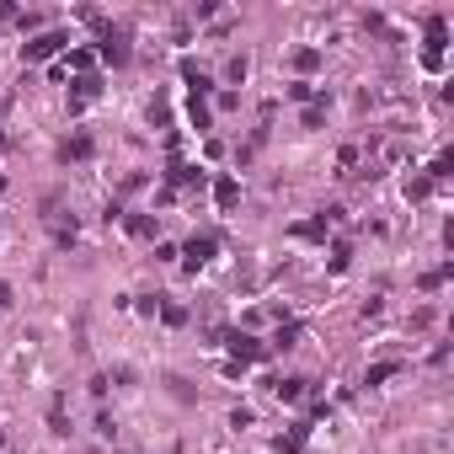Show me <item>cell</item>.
<instances>
[{"instance_id": "obj_9", "label": "cell", "mask_w": 454, "mask_h": 454, "mask_svg": "<svg viewBox=\"0 0 454 454\" xmlns=\"http://www.w3.org/2000/svg\"><path fill=\"white\" fill-rule=\"evenodd\" d=\"M299 385H305V379H278V385H273V391L284 395V401H299Z\"/></svg>"}, {"instance_id": "obj_1", "label": "cell", "mask_w": 454, "mask_h": 454, "mask_svg": "<svg viewBox=\"0 0 454 454\" xmlns=\"http://www.w3.org/2000/svg\"><path fill=\"white\" fill-rule=\"evenodd\" d=\"M214 246H219V241H214V235H193V241H187V268L198 273L208 262V257H214Z\"/></svg>"}, {"instance_id": "obj_8", "label": "cell", "mask_w": 454, "mask_h": 454, "mask_svg": "<svg viewBox=\"0 0 454 454\" xmlns=\"http://www.w3.org/2000/svg\"><path fill=\"white\" fill-rule=\"evenodd\" d=\"M395 369H401V364H374V369L364 374V385H385V379H391Z\"/></svg>"}, {"instance_id": "obj_4", "label": "cell", "mask_w": 454, "mask_h": 454, "mask_svg": "<svg viewBox=\"0 0 454 454\" xmlns=\"http://www.w3.org/2000/svg\"><path fill=\"white\" fill-rule=\"evenodd\" d=\"M102 54L112 64H128V38H124V32H107V38H102Z\"/></svg>"}, {"instance_id": "obj_6", "label": "cell", "mask_w": 454, "mask_h": 454, "mask_svg": "<svg viewBox=\"0 0 454 454\" xmlns=\"http://www.w3.org/2000/svg\"><path fill=\"white\" fill-rule=\"evenodd\" d=\"M182 81L193 86L198 97H204V91H208V75H204V70H198V64H182Z\"/></svg>"}, {"instance_id": "obj_3", "label": "cell", "mask_w": 454, "mask_h": 454, "mask_svg": "<svg viewBox=\"0 0 454 454\" xmlns=\"http://www.w3.org/2000/svg\"><path fill=\"white\" fill-rule=\"evenodd\" d=\"M59 155L64 161H86V155H91V134H70V139L59 145Z\"/></svg>"}, {"instance_id": "obj_10", "label": "cell", "mask_w": 454, "mask_h": 454, "mask_svg": "<svg viewBox=\"0 0 454 454\" xmlns=\"http://www.w3.org/2000/svg\"><path fill=\"white\" fill-rule=\"evenodd\" d=\"M294 64H299V70H315V64H321V54H315V48H299V54H294Z\"/></svg>"}, {"instance_id": "obj_5", "label": "cell", "mask_w": 454, "mask_h": 454, "mask_svg": "<svg viewBox=\"0 0 454 454\" xmlns=\"http://www.w3.org/2000/svg\"><path fill=\"white\" fill-rule=\"evenodd\" d=\"M214 198H219V208H235V198H241V187L230 182V177H219V187H214Z\"/></svg>"}, {"instance_id": "obj_7", "label": "cell", "mask_w": 454, "mask_h": 454, "mask_svg": "<svg viewBox=\"0 0 454 454\" xmlns=\"http://www.w3.org/2000/svg\"><path fill=\"white\" fill-rule=\"evenodd\" d=\"M230 353H235V358H262V348H257L251 337H230Z\"/></svg>"}, {"instance_id": "obj_11", "label": "cell", "mask_w": 454, "mask_h": 454, "mask_svg": "<svg viewBox=\"0 0 454 454\" xmlns=\"http://www.w3.org/2000/svg\"><path fill=\"white\" fill-rule=\"evenodd\" d=\"M0 187H6V177H0Z\"/></svg>"}, {"instance_id": "obj_2", "label": "cell", "mask_w": 454, "mask_h": 454, "mask_svg": "<svg viewBox=\"0 0 454 454\" xmlns=\"http://www.w3.org/2000/svg\"><path fill=\"white\" fill-rule=\"evenodd\" d=\"M59 43H64V32H43V38H32L27 48H21V54H27V59H48Z\"/></svg>"}]
</instances>
